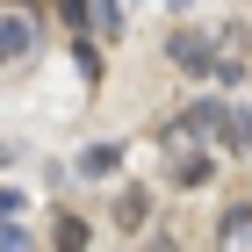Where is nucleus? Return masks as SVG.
I'll return each mask as SVG.
<instances>
[{
    "label": "nucleus",
    "instance_id": "nucleus-5",
    "mask_svg": "<svg viewBox=\"0 0 252 252\" xmlns=\"http://www.w3.org/2000/svg\"><path fill=\"white\" fill-rule=\"evenodd\" d=\"M87 216H58V223H51V252H87Z\"/></svg>",
    "mask_w": 252,
    "mask_h": 252
},
{
    "label": "nucleus",
    "instance_id": "nucleus-1",
    "mask_svg": "<svg viewBox=\"0 0 252 252\" xmlns=\"http://www.w3.org/2000/svg\"><path fill=\"white\" fill-rule=\"evenodd\" d=\"M216 130H231V108H223V101H194L188 116L173 123V137H180V144H188V137H216Z\"/></svg>",
    "mask_w": 252,
    "mask_h": 252
},
{
    "label": "nucleus",
    "instance_id": "nucleus-10",
    "mask_svg": "<svg viewBox=\"0 0 252 252\" xmlns=\"http://www.w3.org/2000/svg\"><path fill=\"white\" fill-rule=\"evenodd\" d=\"M144 252H180V245H173V238H152V245H144Z\"/></svg>",
    "mask_w": 252,
    "mask_h": 252
},
{
    "label": "nucleus",
    "instance_id": "nucleus-3",
    "mask_svg": "<svg viewBox=\"0 0 252 252\" xmlns=\"http://www.w3.org/2000/svg\"><path fill=\"white\" fill-rule=\"evenodd\" d=\"M166 58H173L180 72H209V36H202V29H180V36L166 43Z\"/></svg>",
    "mask_w": 252,
    "mask_h": 252
},
{
    "label": "nucleus",
    "instance_id": "nucleus-8",
    "mask_svg": "<svg viewBox=\"0 0 252 252\" xmlns=\"http://www.w3.org/2000/svg\"><path fill=\"white\" fill-rule=\"evenodd\" d=\"M245 231H252V209H245V202H238V209L223 216V245H238V238H245Z\"/></svg>",
    "mask_w": 252,
    "mask_h": 252
},
{
    "label": "nucleus",
    "instance_id": "nucleus-4",
    "mask_svg": "<svg viewBox=\"0 0 252 252\" xmlns=\"http://www.w3.org/2000/svg\"><path fill=\"white\" fill-rule=\"evenodd\" d=\"M209 180H216L209 152H180V158H173V188H209Z\"/></svg>",
    "mask_w": 252,
    "mask_h": 252
},
{
    "label": "nucleus",
    "instance_id": "nucleus-9",
    "mask_svg": "<svg viewBox=\"0 0 252 252\" xmlns=\"http://www.w3.org/2000/svg\"><path fill=\"white\" fill-rule=\"evenodd\" d=\"M0 252H29V231H15V223H7V231H0Z\"/></svg>",
    "mask_w": 252,
    "mask_h": 252
},
{
    "label": "nucleus",
    "instance_id": "nucleus-2",
    "mask_svg": "<svg viewBox=\"0 0 252 252\" xmlns=\"http://www.w3.org/2000/svg\"><path fill=\"white\" fill-rule=\"evenodd\" d=\"M29 51H36V22L29 15H0V65L29 58Z\"/></svg>",
    "mask_w": 252,
    "mask_h": 252
},
{
    "label": "nucleus",
    "instance_id": "nucleus-6",
    "mask_svg": "<svg viewBox=\"0 0 252 252\" xmlns=\"http://www.w3.org/2000/svg\"><path fill=\"white\" fill-rule=\"evenodd\" d=\"M116 223H123V231H137V223H144V188H130V194L116 202Z\"/></svg>",
    "mask_w": 252,
    "mask_h": 252
},
{
    "label": "nucleus",
    "instance_id": "nucleus-7",
    "mask_svg": "<svg viewBox=\"0 0 252 252\" xmlns=\"http://www.w3.org/2000/svg\"><path fill=\"white\" fill-rule=\"evenodd\" d=\"M79 173H116V144H94V152H79Z\"/></svg>",
    "mask_w": 252,
    "mask_h": 252
}]
</instances>
